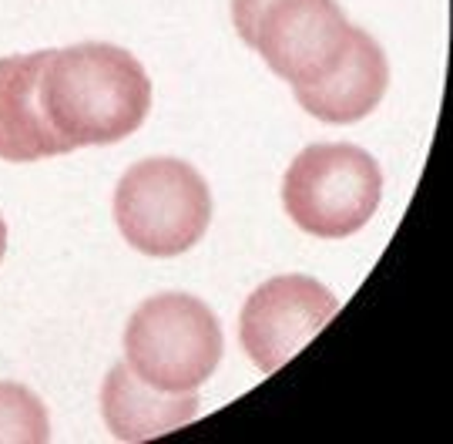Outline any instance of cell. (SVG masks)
I'll use <instances>...</instances> for the list:
<instances>
[{"instance_id":"obj_1","label":"cell","mask_w":453,"mask_h":444,"mask_svg":"<svg viewBox=\"0 0 453 444\" xmlns=\"http://www.w3.org/2000/svg\"><path fill=\"white\" fill-rule=\"evenodd\" d=\"M37 101L71 148L111 145L142 129L151 108V82L134 54L88 41L50 51Z\"/></svg>"},{"instance_id":"obj_2","label":"cell","mask_w":453,"mask_h":444,"mask_svg":"<svg viewBox=\"0 0 453 444\" xmlns=\"http://www.w3.org/2000/svg\"><path fill=\"white\" fill-rule=\"evenodd\" d=\"M219 316L188 293H162L131 313L125 363L165 394L198 391L222 361Z\"/></svg>"},{"instance_id":"obj_3","label":"cell","mask_w":453,"mask_h":444,"mask_svg":"<svg viewBox=\"0 0 453 444\" xmlns=\"http://www.w3.org/2000/svg\"><path fill=\"white\" fill-rule=\"evenodd\" d=\"M114 222L138 253L181 256L209 230L211 192L188 162L145 159L131 165L114 189Z\"/></svg>"},{"instance_id":"obj_4","label":"cell","mask_w":453,"mask_h":444,"mask_svg":"<svg viewBox=\"0 0 453 444\" xmlns=\"http://www.w3.org/2000/svg\"><path fill=\"white\" fill-rule=\"evenodd\" d=\"M232 24L292 88L329 78L353 37L336 0H232Z\"/></svg>"},{"instance_id":"obj_5","label":"cell","mask_w":453,"mask_h":444,"mask_svg":"<svg viewBox=\"0 0 453 444\" xmlns=\"http://www.w3.org/2000/svg\"><path fill=\"white\" fill-rule=\"evenodd\" d=\"M383 199V172L370 152L346 142L309 145L282 179V206L316 239H346L359 232Z\"/></svg>"},{"instance_id":"obj_6","label":"cell","mask_w":453,"mask_h":444,"mask_svg":"<svg viewBox=\"0 0 453 444\" xmlns=\"http://www.w3.org/2000/svg\"><path fill=\"white\" fill-rule=\"evenodd\" d=\"M340 313V300L303 273L273 277L252 290L239 320V340L262 374L289 363Z\"/></svg>"},{"instance_id":"obj_7","label":"cell","mask_w":453,"mask_h":444,"mask_svg":"<svg viewBox=\"0 0 453 444\" xmlns=\"http://www.w3.org/2000/svg\"><path fill=\"white\" fill-rule=\"evenodd\" d=\"M50 51L0 58V159L4 162H41L67 155L74 148L50 129L41 112L37 88Z\"/></svg>"},{"instance_id":"obj_8","label":"cell","mask_w":453,"mask_h":444,"mask_svg":"<svg viewBox=\"0 0 453 444\" xmlns=\"http://www.w3.org/2000/svg\"><path fill=\"white\" fill-rule=\"evenodd\" d=\"M389 88V65L383 48L366 31L353 27L342 65L316 84L292 88L296 101L326 125H353L376 112Z\"/></svg>"},{"instance_id":"obj_9","label":"cell","mask_w":453,"mask_h":444,"mask_svg":"<svg viewBox=\"0 0 453 444\" xmlns=\"http://www.w3.org/2000/svg\"><path fill=\"white\" fill-rule=\"evenodd\" d=\"M198 394H165L158 387H151L131 370L128 363L111 367V374L104 378L101 387V414L104 425L118 441H148V438H162L175 428L188 425L198 417Z\"/></svg>"},{"instance_id":"obj_10","label":"cell","mask_w":453,"mask_h":444,"mask_svg":"<svg viewBox=\"0 0 453 444\" xmlns=\"http://www.w3.org/2000/svg\"><path fill=\"white\" fill-rule=\"evenodd\" d=\"M50 438L48 411L24 384L0 380V444H44Z\"/></svg>"},{"instance_id":"obj_11","label":"cell","mask_w":453,"mask_h":444,"mask_svg":"<svg viewBox=\"0 0 453 444\" xmlns=\"http://www.w3.org/2000/svg\"><path fill=\"white\" fill-rule=\"evenodd\" d=\"M4 253H7V222L0 215V260H4Z\"/></svg>"}]
</instances>
